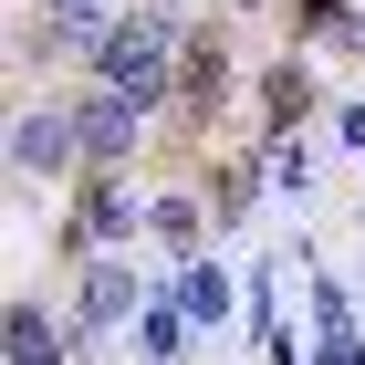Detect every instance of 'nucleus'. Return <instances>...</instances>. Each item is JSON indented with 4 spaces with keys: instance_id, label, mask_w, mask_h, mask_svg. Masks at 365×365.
<instances>
[{
    "instance_id": "nucleus-1",
    "label": "nucleus",
    "mask_w": 365,
    "mask_h": 365,
    "mask_svg": "<svg viewBox=\"0 0 365 365\" xmlns=\"http://www.w3.org/2000/svg\"><path fill=\"white\" fill-rule=\"evenodd\" d=\"M188 53V31L168 21V11H125V21L94 31V63H105V84L115 94H136V105H157L168 94V63Z\"/></svg>"
},
{
    "instance_id": "nucleus-2",
    "label": "nucleus",
    "mask_w": 365,
    "mask_h": 365,
    "mask_svg": "<svg viewBox=\"0 0 365 365\" xmlns=\"http://www.w3.org/2000/svg\"><path fill=\"white\" fill-rule=\"evenodd\" d=\"M136 115H146V105H136V94H115V84H105V94H84V105H73V136H84V157H105V168H115V157L136 146Z\"/></svg>"
},
{
    "instance_id": "nucleus-3",
    "label": "nucleus",
    "mask_w": 365,
    "mask_h": 365,
    "mask_svg": "<svg viewBox=\"0 0 365 365\" xmlns=\"http://www.w3.org/2000/svg\"><path fill=\"white\" fill-rule=\"evenodd\" d=\"M73 125H63V115H21V125H11V178H63L73 168Z\"/></svg>"
},
{
    "instance_id": "nucleus-4",
    "label": "nucleus",
    "mask_w": 365,
    "mask_h": 365,
    "mask_svg": "<svg viewBox=\"0 0 365 365\" xmlns=\"http://www.w3.org/2000/svg\"><path fill=\"white\" fill-rule=\"evenodd\" d=\"M220 84H230L220 31H188V53H178V105H188V115H209V105H220Z\"/></svg>"
},
{
    "instance_id": "nucleus-5",
    "label": "nucleus",
    "mask_w": 365,
    "mask_h": 365,
    "mask_svg": "<svg viewBox=\"0 0 365 365\" xmlns=\"http://www.w3.org/2000/svg\"><path fill=\"white\" fill-rule=\"evenodd\" d=\"M0 344H11V365H63V324L42 303H11V324H0Z\"/></svg>"
},
{
    "instance_id": "nucleus-6",
    "label": "nucleus",
    "mask_w": 365,
    "mask_h": 365,
    "mask_svg": "<svg viewBox=\"0 0 365 365\" xmlns=\"http://www.w3.org/2000/svg\"><path fill=\"white\" fill-rule=\"evenodd\" d=\"M125 313H136V272L125 261H94L84 272V324H125Z\"/></svg>"
},
{
    "instance_id": "nucleus-7",
    "label": "nucleus",
    "mask_w": 365,
    "mask_h": 365,
    "mask_svg": "<svg viewBox=\"0 0 365 365\" xmlns=\"http://www.w3.org/2000/svg\"><path fill=\"white\" fill-rule=\"evenodd\" d=\"M73 230H84V240H125V230H136V198L115 188V178H94V188H84V220H73Z\"/></svg>"
},
{
    "instance_id": "nucleus-8",
    "label": "nucleus",
    "mask_w": 365,
    "mask_h": 365,
    "mask_svg": "<svg viewBox=\"0 0 365 365\" xmlns=\"http://www.w3.org/2000/svg\"><path fill=\"white\" fill-rule=\"evenodd\" d=\"M188 324H198L188 303H178V313H168V303H146V324H136V334H146V355H157V365H178V355H188Z\"/></svg>"
},
{
    "instance_id": "nucleus-9",
    "label": "nucleus",
    "mask_w": 365,
    "mask_h": 365,
    "mask_svg": "<svg viewBox=\"0 0 365 365\" xmlns=\"http://www.w3.org/2000/svg\"><path fill=\"white\" fill-rule=\"evenodd\" d=\"M178 303H188L198 324H220V313H230V282H220V261H188V282H178Z\"/></svg>"
},
{
    "instance_id": "nucleus-10",
    "label": "nucleus",
    "mask_w": 365,
    "mask_h": 365,
    "mask_svg": "<svg viewBox=\"0 0 365 365\" xmlns=\"http://www.w3.org/2000/svg\"><path fill=\"white\" fill-rule=\"evenodd\" d=\"M261 105H272V125H292V115L313 105V73H303V63H272V84H261Z\"/></svg>"
},
{
    "instance_id": "nucleus-11",
    "label": "nucleus",
    "mask_w": 365,
    "mask_h": 365,
    "mask_svg": "<svg viewBox=\"0 0 365 365\" xmlns=\"http://www.w3.org/2000/svg\"><path fill=\"white\" fill-rule=\"evenodd\" d=\"M53 11H63V31H84L94 11H105V0H53Z\"/></svg>"
},
{
    "instance_id": "nucleus-12",
    "label": "nucleus",
    "mask_w": 365,
    "mask_h": 365,
    "mask_svg": "<svg viewBox=\"0 0 365 365\" xmlns=\"http://www.w3.org/2000/svg\"><path fill=\"white\" fill-rule=\"evenodd\" d=\"M324 365H365V344H355V334H334V344H324Z\"/></svg>"
},
{
    "instance_id": "nucleus-13",
    "label": "nucleus",
    "mask_w": 365,
    "mask_h": 365,
    "mask_svg": "<svg viewBox=\"0 0 365 365\" xmlns=\"http://www.w3.org/2000/svg\"><path fill=\"white\" fill-rule=\"evenodd\" d=\"M303 21H334L344 31V0H303Z\"/></svg>"
}]
</instances>
